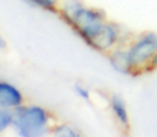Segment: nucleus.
<instances>
[{
    "instance_id": "2",
    "label": "nucleus",
    "mask_w": 157,
    "mask_h": 137,
    "mask_svg": "<svg viewBox=\"0 0 157 137\" xmlns=\"http://www.w3.org/2000/svg\"><path fill=\"white\" fill-rule=\"evenodd\" d=\"M12 122L21 136H36L44 131L47 118L45 112L40 107H19L13 112Z\"/></svg>"
},
{
    "instance_id": "13",
    "label": "nucleus",
    "mask_w": 157,
    "mask_h": 137,
    "mask_svg": "<svg viewBox=\"0 0 157 137\" xmlns=\"http://www.w3.org/2000/svg\"><path fill=\"white\" fill-rule=\"evenodd\" d=\"M3 47H6V42H4V40L0 37V48H3Z\"/></svg>"
},
{
    "instance_id": "5",
    "label": "nucleus",
    "mask_w": 157,
    "mask_h": 137,
    "mask_svg": "<svg viewBox=\"0 0 157 137\" xmlns=\"http://www.w3.org/2000/svg\"><path fill=\"white\" fill-rule=\"evenodd\" d=\"M109 61L111 63L112 68L122 74H132L134 67L132 65V61L129 58L128 50H116L111 53L109 56Z\"/></svg>"
},
{
    "instance_id": "8",
    "label": "nucleus",
    "mask_w": 157,
    "mask_h": 137,
    "mask_svg": "<svg viewBox=\"0 0 157 137\" xmlns=\"http://www.w3.org/2000/svg\"><path fill=\"white\" fill-rule=\"evenodd\" d=\"M12 122V116L6 112H0V132Z\"/></svg>"
},
{
    "instance_id": "9",
    "label": "nucleus",
    "mask_w": 157,
    "mask_h": 137,
    "mask_svg": "<svg viewBox=\"0 0 157 137\" xmlns=\"http://www.w3.org/2000/svg\"><path fill=\"white\" fill-rule=\"evenodd\" d=\"M29 1H31L36 6H42V8L47 9V10H52L57 0H29Z\"/></svg>"
},
{
    "instance_id": "11",
    "label": "nucleus",
    "mask_w": 157,
    "mask_h": 137,
    "mask_svg": "<svg viewBox=\"0 0 157 137\" xmlns=\"http://www.w3.org/2000/svg\"><path fill=\"white\" fill-rule=\"evenodd\" d=\"M75 90H76L77 94H78L80 98L85 99V100H89L90 93L87 89H85V88L81 87V86H76V87H75Z\"/></svg>"
},
{
    "instance_id": "1",
    "label": "nucleus",
    "mask_w": 157,
    "mask_h": 137,
    "mask_svg": "<svg viewBox=\"0 0 157 137\" xmlns=\"http://www.w3.org/2000/svg\"><path fill=\"white\" fill-rule=\"evenodd\" d=\"M64 17L87 43L103 29L106 24L101 13L83 8L78 1H71L66 4Z\"/></svg>"
},
{
    "instance_id": "7",
    "label": "nucleus",
    "mask_w": 157,
    "mask_h": 137,
    "mask_svg": "<svg viewBox=\"0 0 157 137\" xmlns=\"http://www.w3.org/2000/svg\"><path fill=\"white\" fill-rule=\"evenodd\" d=\"M110 106H111L112 112L117 117L119 122L122 125H124V127H128V123H129L128 114L123 99L121 96H117V94H113L111 96V100H110Z\"/></svg>"
},
{
    "instance_id": "3",
    "label": "nucleus",
    "mask_w": 157,
    "mask_h": 137,
    "mask_svg": "<svg viewBox=\"0 0 157 137\" xmlns=\"http://www.w3.org/2000/svg\"><path fill=\"white\" fill-rule=\"evenodd\" d=\"M129 58L135 71L150 65L157 54V33L145 32L128 49Z\"/></svg>"
},
{
    "instance_id": "4",
    "label": "nucleus",
    "mask_w": 157,
    "mask_h": 137,
    "mask_svg": "<svg viewBox=\"0 0 157 137\" xmlns=\"http://www.w3.org/2000/svg\"><path fill=\"white\" fill-rule=\"evenodd\" d=\"M119 39V31L117 27L111 24H105L103 29L98 32L92 40L88 42L89 45L101 52L110 49Z\"/></svg>"
},
{
    "instance_id": "12",
    "label": "nucleus",
    "mask_w": 157,
    "mask_h": 137,
    "mask_svg": "<svg viewBox=\"0 0 157 137\" xmlns=\"http://www.w3.org/2000/svg\"><path fill=\"white\" fill-rule=\"evenodd\" d=\"M150 65H151V67H157V54L155 55V56H154V58L152 59V61H151V63H150Z\"/></svg>"
},
{
    "instance_id": "10",
    "label": "nucleus",
    "mask_w": 157,
    "mask_h": 137,
    "mask_svg": "<svg viewBox=\"0 0 157 137\" xmlns=\"http://www.w3.org/2000/svg\"><path fill=\"white\" fill-rule=\"evenodd\" d=\"M56 134L57 135H62V136H76V134L73 132V130L67 127H59V129H57Z\"/></svg>"
},
{
    "instance_id": "6",
    "label": "nucleus",
    "mask_w": 157,
    "mask_h": 137,
    "mask_svg": "<svg viewBox=\"0 0 157 137\" xmlns=\"http://www.w3.org/2000/svg\"><path fill=\"white\" fill-rule=\"evenodd\" d=\"M21 96L13 86L9 84L0 83V105L4 107L21 105Z\"/></svg>"
}]
</instances>
